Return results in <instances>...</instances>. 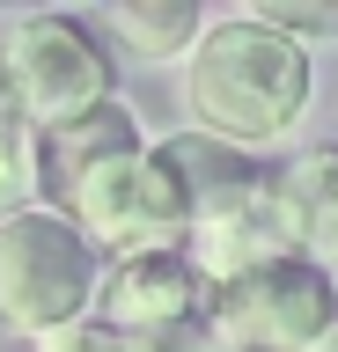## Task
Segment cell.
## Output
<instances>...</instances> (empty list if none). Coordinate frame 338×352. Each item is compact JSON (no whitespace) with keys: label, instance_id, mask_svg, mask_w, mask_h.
Here are the masks:
<instances>
[{"label":"cell","instance_id":"6da1fadb","mask_svg":"<svg viewBox=\"0 0 338 352\" xmlns=\"http://www.w3.org/2000/svg\"><path fill=\"white\" fill-rule=\"evenodd\" d=\"M316 96V59L302 44L272 37L265 22L250 15H221L206 22L199 44L184 52V110H191V132L206 140H228V147H279L302 110Z\"/></svg>","mask_w":338,"mask_h":352},{"label":"cell","instance_id":"7a4b0ae2","mask_svg":"<svg viewBox=\"0 0 338 352\" xmlns=\"http://www.w3.org/2000/svg\"><path fill=\"white\" fill-rule=\"evenodd\" d=\"M103 264L52 206L0 220V323L23 338H52L89 316Z\"/></svg>","mask_w":338,"mask_h":352},{"label":"cell","instance_id":"3957f363","mask_svg":"<svg viewBox=\"0 0 338 352\" xmlns=\"http://www.w3.org/2000/svg\"><path fill=\"white\" fill-rule=\"evenodd\" d=\"M52 213L67 220L89 250H118V257H133V250H177L184 220H191L184 213V191L162 176V162L147 147L81 169L67 191L52 198Z\"/></svg>","mask_w":338,"mask_h":352},{"label":"cell","instance_id":"277c9868","mask_svg":"<svg viewBox=\"0 0 338 352\" xmlns=\"http://www.w3.org/2000/svg\"><path fill=\"white\" fill-rule=\"evenodd\" d=\"M206 323L228 352H309L338 323V279L302 257H272L243 279L213 286Z\"/></svg>","mask_w":338,"mask_h":352},{"label":"cell","instance_id":"5b68a950","mask_svg":"<svg viewBox=\"0 0 338 352\" xmlns=\"http://www.w3.org/2000/svg\"><path fill=\"white\" fill-rule=\"evenodd\" d=\"M0 66H8V88H15L30 132L111 96V52L81 15H23L0 44Z\"/></svg>","mask_w":338,"mask_h":352},{"label":"cell","instance_id":"8992f818","mask_svg":"<svg viewBox=\"0 0 338 352\" xmlns=\"http://www.w3.org/2000/svg\"><path fill=\"white\" fill-rule=\"evenodd\" d=\"M206 308H213V286L184 264V250H133L96 279L89 316L103 330H125V338L155 345V338H169L184 323H206Z\"/></svg>","mask_w":338,"mask_h":352},{"label":"cell","instance_id":"52a82bcc","mask_svg":"<svg viewBox=\"0 0 338 352\" xmlns=\"http://www.w3.org/2000/svg\"><path fill=\"white\" fill-rule=\"evenodd\" d=\"M177 250H184V264H191L206 286H228V279H243V272H257V264H272V257H294L279 198H272V176L235 184V191L191 206Z\"/></svg>","mask_w":338,"mask_h":352},{"label":"cell","instance_id":"ba28073f","mask_svg":"<svg viewBox=\"0 0 338 352\" xmlns=\"http://www.w3.org/2000/svg\"><path fill=\"white\" fill-rule=\"evenodd\" d=\"M147 140H140V118L118 96H103V103L74 110V118H59V125L30 132V162H37V191L59 198L81 169H96V162H118V154H140Z\"/></svg>","mask_w":338,"mask_h":352},{"label":"cell","instance_id":"9c48e42d","mask_svg":"<svg viewBox=\"0 0 338 352\" xmlns=\"http://www.w3.org/2000/svg\"><path fill=\"white\" fill-rule=\"evenodd\" d=\"M279 220H287L294 257L316 272H338V147H309L272 176Z\"/></svg>","mask_w":338,"mask_h":352},{"label":"cell","instance_id":"30bf717a","mask_svg":"<svg viewBox=\"0 0 338 352\" xmlns=\"http://www.w3.org/2000/svg\"><path fill=\"white\" fill-rule=\"evenodd\" d=\"M96 37H118L133 59H184L191 44H199L206 15H199V0H111L103 15L89 22Z\"/></svg>","mask_w":338,"mask_h":352},{"label":"cell","instance_id":"8fae6325","mask_svg":"<svg viewBox=\"0 0 338 352\" xmlns=\"http://www.w3.org/2000/svg\"><path fill=\"white\" fill-rule=\"evenodd\" d=\"M162 162V176L184 191V213L191 206H206V198H221V191H235V184H257V154H243V147H228V140H206V132H169V140H155L147 147Z\"/></svg>","mask_w":338,"mask_h":352},{"label":"cell","instance_id":"7c38bea8","mask_svg":"<svg viewBox=\"0 0 338 352\" xmlns=\"http://www.w3.org/2000/svg\"><path fill=\"white\" fill-rule=\"evenodd\" d=\"M243 15L265 22L272 37L302 44V52H309V37H331V30H338V8H316V0H250Z\"/></svg>","mask_w":338,"mask_h":352},{"label":"cell","instance_id":"4fadbf2b","mask_svg":"<svg viewBox=\"0 0 338 352\" xmlns=\"http://www.w3.org/2000/svg\"><path fill=\"white\" fill-rule=\"evenodd\" d=\"M30 198H37V162H30V132H15L0 140V220L30 213Z\"/></svg>","mask_w":338,"mask_h":352},{"label":"cell","instance_id":"5bb4252c","mask_svg":"<svg viewBox=\"0 0 338 352\" xmlns=\"http://www.w3.org/2000/svg\"><path fill=\"white\" fill-rule=\"evenodd\" d=\"M37 352H155V345H147V338H125V330H103L96 316H81V323L37 338Z\"/></svg>","mask_w":338,"mask_h":352},{"label":"cell","instance_id":"9a60e30c","mask_svg":"<svg viewBox=\"0 0 338 352\" xmlns=\"http://www.w3.org/2000/svg\"><path fill=\"white\" fill-rule=\"evenodd\" d=\"M15 132H30V125H23V103H15V88H8V66H0V140H15Z\"/></svg>","mask_w":338,"mask_h":352}]
</instances>
